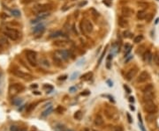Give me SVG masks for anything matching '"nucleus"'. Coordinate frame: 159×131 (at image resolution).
I'll return each instance as SVG.
<instances>
[{"label": "nucleus", "mask_w": 159, "mask_h": 131, "mask_svg": "<svg viewBox=\"0 0 159 131\" xmlns=\"http://www.w3.org/2000/svg\"><path fill=\"white\" fill-rule=\"evenodd\" d=\"M51 9V5L48 4H36L35 6L34 7V12L38 15L42 13H46L49 10Z\"/></svg>", "instance_id": "5"}, {"label": "nucleus", "mask_w": 159, "mask_h": 131, "mask_svg": "<svg viewBox=\"0 0 159 131\" xmlns=\"http://www.w3.org/2000/svg\"><path fill=\"white\" fill-rule=\"evenodd\" d=\"M144 110L149 114H154L157 112V106H156V104L153 101L149 102H145L144 104Z\"/></svg>", "instance_id": "6"}, {"label": "nucleus", "mask_w": 159, "mask_h": 131, "mask_svg": "<svg viewBox=\"0 0 159 131\" xmlns=\"http://www.w3.org/2000/svg\"><path fill=\"white\" fill-rule=\"evenodd\" d=\"M153 19V14L152 13H148V14L146 15V18H145V19H146L147 22H150L151 20H152Z\"/></svg>", "instance_id": "32"}, {"label": "nucleus", "mask_w": 159, "mask_h": 131, "mask_svg": "<svg viewBox=\"0 0 159 131\" xmlns=\"http://www.w3.org/2000/svg\"><path fill=\"white\" fill-rule=\"evenodd\" d=\"M130 109L133 110V111H134V110H135V108H134V106H132V105H131V106H130Z\"/></svg>", "instance_id": "56"}, {"label": "nucleus", "mask_w": 159, "mask_h": 131, "mask_svg": "<svg viewBox=\"0 0 159 131\" xmlns=\"http://www.w3.org/2000/svg\"><path fill=\"white\" fill-rule=\"evenodd\" d=\"M131 49H132V46H130L129 44H125V56L126 57L127 56V55L131 52Z\"/></svg>", "instance_id": "24"}, {"label": "nucleus", "mask_w": 159, "mask_h": 131, "mask_svg": "<svg viewBox=\"0 0 159 131\" xmlns=\"http://www.w3.org/2000/svg\"><path fill=\"white\" fill-rule=\"evenodd\" d=\"M154 98H155V94H154V92L153 91L145 92H143V101L144 102L153 101Z\"/></svg>", "instance_id": "8"}, {"label": "nucleus", "mask_w": 159, "mask_h": 131, "mask_svg": "<svg viewBox=\"0 0 159 131\" xmlns=\"http://www.w3.org/2000/svg\"><path fill=\"white\" fill-rule=\"evenodd\" d=\"M81 26L82 32H83V30H84L87 34H90V33L93 31V25H92L91 22L89 21V20H88V19H86L85 21L81 22Z\"/></svg>", "instance_id": "7"}, {"label": "nucleus", "mask_w": 159, "mask_h": 131, "mask_svg": "<svg viewBox=\"0 0 159 131\" xmlns=\"http://www.w3.org/2000/svg\"><path fill=\"white\" fill-rule=\"evenodd\" d=\"M54 45L55 46H59V47H65L67 45V42H66V40H57V41H55V43H54Z\"/></svg>", "instance_id": "23"}, {"label": "nucleus", "mask_w": 159, "mask_h": 131, "mask_svg": "<svg viewBox=\"0 0 159 131\" xmlns=\"http://www.w3.org/2000/svg\"><path fill=\"white\" fill-rule=\"evenodd\" d=\"M26 57L28 60V64L33 67H35L37 65V59H36V53L33 50L26 51Z\"/></svg>", "instance_id": "3"}, {"label": "nucleus", "mask_w": 159, "mask_h": 131, "mask_svg": "<svg viewBox=\"0 0 159 131\" xmlns=\"http://www.w3.org/2000/svg\"><path fill=\"white\" fill-rule=\"evenodd\" d=\"M83 131H89V129H84V130Z\"/></svg>", "instance_id": "58"}, {"label": "nucleus", "mask_w": 159, "mask_h": 131, "mask_svg": "<svg viewBox=\"0 0 159 131\" xmlns=\"http://www.w3.org/2000/svg\"><path fill=\"white\" fill-rule=\"evenodd\" d=\"M75 90H76V88H75V87H71V88H70V91L72 92H73V91H75Z\"/></svg>", "instance_id": "53"}, {"label": "nucleus", "mask_w": 159, "mask_h": 131, "mask_svg": "<svg viewBox=\"0 0 159 131\" xmlns=\"http://www.w3.org/2000/svg\"><path fill=\"white\" fill-rule=\"evenodd\" d=\"M107 48H108V46L105 47V49H104V51L103 52V54H102V55H101V57L99 58V61H98V64H100L101 63H102V60H103V58H104V55H105V53H106V49H107Z\"/></svg>", "instance_id": "33"}, {"label": "nucleus", "mask_w": 159, "mask_h": 131, "mask_svg": "<svg viewBox=\"0 0 159 131\" xmlns=\"http://www.w3.org/2000/svg\"><path fill=\"white\" fill-rule=\"evenodd\" d=\"M107 83L109 84V86H112V82H110V80H108L107 81Z\"/></svg>", "instance_id": "54"}, {"label": "nucleus", "mask_w": 159, "mask_h": 131, "mask_svg": "<svg viewBox=\"0 0 159 131\" xmlns=\"http://www.w3.org/2000/svg\"><path fill=\"white\" fill-rule=\"evenodd\" d=\"M30 87H31L32 89H34V88H37V87H38V85H36V84H34V85H32Z\"/></svg>", "instance_id": "50"}, {"label": "nucleus", "mask_w": 159, "mask_h": 131, "mask_svg": "<svg viewBox=\"0 0 159 131\" xmlns=\"http://www.w3.org/2000/svg\"><path fill=\"white\" fill-rule=\"evenodd\" d=\"M72 30H73V33H74V34H78V32H77V30L75 29V26H72Z\"/></svg>", "instance_id": "52"}, {"label": "nucleus", "mask_w": 159, "mask_h": 131, "mask_svg": "<svg viewBox=\"0 0 159 131\" xmlns=\"http://www.w3.org/2000/svg\"><path fill=\"white\" fill-rule=\"evenodd\" d=\"M92 76H93V74H92V72H88V73H86V74L82 75V76L81 77V78L82 79V80H89L90 78H92Z\"/></svg>", "instance_id": "21"}, {"label": "nucleus", "mask_w": 159, "mask_h": 131, "mask_svg": "<svg viewBox=\"0 0 159 131\" xmlns=\"http://www.w3.org/2000/svg\"><path fill=\"white\" fill-rule=\"evenodd\" d=\"M124 34V37H128V34H129V32L128 31H125V32L123 33Z\"/></svg>", "instance_id": "49"}, {"label": "nucleus", "mask_w": 159, "mask_h": 131, "mask_svg": "<svg viewBox=\"0 0 159 131\" xmlns=\"http://www.w3.org/2000/svg\"><path fill=\"white\" fill-rule=\"evenodd\" d=\"M152 58H153V56H152V54L150 53V51H146L145 54L143 55V60H144L146 63H148V64H150Z\"/></svg>", "instance_id": "15"}, {"label": "nucleus", "mask_w": 159, "mask_h": 131, "mask_svg": "<svg viewBox=\"0 0 159 131\" xmlns=\"http://www.w3.org/2000/svg\"><path fill=\"white\" fill-rule=\"evenodd\" d=\"M148 78H149V74H148L146 70H143V71L141 72L140 76L138 77L137 82L138 83H144L148 80Z\"/></svg>", "instance_id": "9"}, {"label": "nucleus", "mask_w": 159, "mask_h": 131, "mask_svg": "<svg viewBox=\"0 0 159 131\" xmlns=\"http://www.w3.org/2000/svg\"><path fill=\"white\" fill-rule=\"evenodd\" d=\"M146 15H147L146 12L143 11V10H141V11H139L137 13V18L141 20V19H144L146 18Z\"/></svg>", "instance_id": "20"}, {"label": "nucleus", "mask_w": 159, "mask_h": 131, "mask_svg": "<svg viewBox=\"0 0 159 131\" xmlns=\"http://www.w3.org/2000/svg\"><path fill=\"white\" fill-rule=\"evenodd\" d=\"M129 101L130 102H133V103H134V97H130L129 98Z\"/></svg>", "instance_id": "51"}, {"label": "nucleus", "mask_w": 159, "mask_h": 131, "mask_svg": "<svg viewBox=\"0 0 159 131\" xmlns=\"http://www.w3.org/2000/svg\"><path fill=\"white\" fill-rule=\"evenodd\" d=\"M52 111H53V107H52V106H50L49 108H47L46 110H44V111L42 113L41 116H42V118H45V117H47L48 115H50V114H51V112H52Z\"/></svg>", "instance_id": "17"}, {"label": "nucleus", "mask_w": 159, "mask_h": 131, "mask_svg": "<svg viewBox=\"0 0 159 131\" xmlns=\"http://www.w3.org/2000/svg\"><path fill=\"white\" fill-rule=\"evenodd\" d=\"M40 64L43 68H50V66H51L49 61L47 59H45V58H42V59L40 60Z\"/></svg>", "instance_id": "19"}, {"label": "nucleus", "mask_w": 159, "mask_h": 131, "mask_svg": "<svg viewBox=\"0 0 159 131\" xmlns=\"http://www.w3.org/2000/svg\"><path fill=\"white\" fill-rule=\"evenodd\" d=\"M3 34H4V35L5 37H8L12 40H17L19 38V35H20L19 31H17L14 28H10V27L4 28V31H3Z\"/></svg>", "instance_id": "1"}, {"label": "nucleus", "mask_w": 159, "mask_h": 131, "mask_svg": "<svg viewBox=\"0 0 159 131\" xmlns=\"http://www.w3.org/2000/svg\"><path fill=\"white\" fill-rule=\"evenodd\" d=\"M11 13H12V15L13 16H14V17H20V12L18 11V10H12L11 11Z\"/></svg>", "instance_id": "28"}, {"label": "nucleus", "mask_w": 159, "mask_h": 131, "mask_svg": "<svg viewBox=\"0 0 159 131\" xmlns=\"http://www.w3.org/2000/svg\"><path fill=\"white\" fill-rule=\"evenodd\" d=\"M31 131H35V130H31Z\"/></svg>", "instance_id": "62"}, {"label": "nucleus", "mask_w": 159, "mask_h": 131, "mask_svg": "<svg viewBox=\"0 0 159 131\" xmlns=\"http://www.w3.org/2000/svg\"><path fill=\"white\" fill-rule=\"evenodd\" d=\"M54 130L55 131H67L66 129V127L62 124H57L54 128Z\"/></svg>", "instance_id": "22"}, {"label": "nucleus", "mask_w": 159, "mask_h": 131, "mask_svg": "<svg viewBox=\"0 0 159 131\" xmlns=\"http://www.w3.org/2000/svg\"><path fill=\"white\" fill-rule=\"evenodd\" d=\"M81 117H82V113H81V111H77L74 114V118L76 119V120H81Z\"/></svg>", "instance_id": "29"}, {"label": "nucleus", "mask_w": 159, "mask_h": 131, "mask_svg": "<svg viewBox=\"0 0 159 131\" xmlns=\"http://www.w3.org/2000/svg\"><path fill=\"white\" fill-rule=\"evenodd\" d=\"M94 122H95V126H97V127H100V126H103L104 125V118H103L100 114H97L95 118V120H94Z\"/></svg>", "instance_id": "13"}, {"label": "nucleus", "mask_w": 159, "mask_h": 131, "mask_svg": "<svg viewBox=\"0 0 159 131\" xmlns=\"http://www.w3.org/2000/svg\"><path fill=\"white\" fill-rule=\"evenodd\" d=\"M104 4H105L106 5H107V6H110V4H109V3L106 2V0H104Z\"/></svg>", "instance_id": "55"}, {"label": "nucleus", "mask_w": 159, "mask_h": 131, "mask_svg": "<svg viewBox=\"0 0 159 131\" xmlns=\"http://www.w3.org/2000/svg\"><path fill=\"white\" fill-rule=\"evenodd\" d=\"M35 106V104H30L29 106H28V108H27V112H31L32 109H34Z\"/></svg>", "instance_id": "36"}, {"label": "nucleus", "mask_w": 159, "mask_h": 131, "mask_svg": "<svg viewBox=\"0 0 159 131\" xmlns=\"http://www.w3.org/2000/svg\"><path fill=\"white\" fill-rule=\"evenodd\" d=\"M33 94H35V95H41V92L38 91H34L33 92Z\"/></svg>", "instance_id": "48"}, {"label": "nucleus", "mask_w": 159, "mask_h": 131, "mask_svg": "<svg viewBox=\"0 0 159 131\" xmlns=\"http://www.w3.org/2000/svg\"><path fill=\"white\" fill-rule=\"evenodd\" d=\"M110 60H112V55H111V54H110V55H109L108 57H107V61L110 62Z\"/></svg>", "instance_id": "47"}, {"label": "nucleus", "mask_w": 159, "mask_h": 131, "mask_svg": "<svg viewBox=\"0 0 159 131\" xmlns=\"http://www.w3.org/2000/svg\"><path fill=\"white\" fill-rule=\"evenodd\" d=\"M112 131H124V128L122 126H116L113 128Z\"/></svg>", "instance_id": "34"}, {"label": "nucleus", "mask_w": 159, "mask_h": 131, "mask_svg": "<svg viewBox=\"0 0 159 131\" xmlns=\"http://www.w3.org/2000/svg\"><path fill=\"white\" fill-rule=\"evenodd\" d=\"M153 60H154V63H155L156 65L159 66V55H155L153 57Z\"/></svg>", "instance_id": "31"}, {"label": "nucleus", "mask_w": 159, "mask_h": 131, "mask_svg": "<svg viewBox=\"0 0 159 131\" xmlns=\"http://www.w3.org/2000/svg\"><path fill=\"white\" fill-rule=\"evenodd\" d=\"M118 23H119V26H120V27H125V26H127V21L125 20V19H124L123 17L119 18V21H118Z\"/></svg>", "instance_id": "18"}, {"label": "nucleus", "mask_w": 159, "mask_h": 131, "mask_svg": "<svg viewBox=\"0 0 159 131\" xmlns=\"http://www.w3.org/2000/svg\"><path fill=\"white\" fill-rule=\"evenodd\" d=\"M66 34L63 32V31H57V32L53 33L51 34V38H58V37H66Z\"/></svg>", "instance_id": "16"}, {"label": "nucleus", "mask_w": 159, "mask_h": 131, "mask_svg": "<svg viewBox=\"0 0 159 131\" xmlns=\"http://www.w3.org/2000/svg\"><path fill=\"white\" fill-rule=\"evenodd\" d=\"M78 75H79V73H78V72H74L73 74H72V78H71V79H72V80H73L74 78H75V76L77 77V76H78Z\"/></svg>", "instance_id": "44"}, {"label": "nucleus", "mask_w": 159, "mask_h": 131, "mask_svg": "<svg viewBox=\"0 0 159 131\" xmlns=\"http://www.w3.org/2000/svg\"><path fill=\"white\" fill-rule=\"evenodd\" d=\"M124 88H125V90L127 91V93H130V92H131V89H130L129 87L127 86V85H124Z\"/></svg>", "instance_id": "42"}, {"label": "nucleus", "mask_w": 159, "mask_h": 131, "mask_svg": "<svg viewBox=\"0 0 159 131\" xmlns=\"http://www.w3.org/2000/svg\"><path fill=\"white\" fill-rule=\"evenodd\" d=\"M133 55H127L126 57H125V64H127V63H128V62L130 61V60H132L133 59Z\"/></svg>", "instance_id": "38"}, {"label": "nucleus", "mask_w": 159, "mask_h": 131, "mask_svg": "<svg viewBox=\"0 0 159 131\" xmlns=\"http://www.w3.org/2000/svg\"><path fill=\"white\" fill-rule=\"evenodd\" d=\"M53 60H54V63H55L56 65H57V66L60 67V66L62 65V63H63V62H62L61 60L59 59V58H57V57H56L55 55H54V57H53Z\"/></svg>", "instance_id": "26"}, {"label": "nucleus", "mask_w": 159, "mask_h": 131, "mask_svg": "<svg viewBox=\"0 0 159 131\" xmlns=\"http://www.w3.org/2000/svg\"><path fill=\"white\" fill-rule=\"evenodd\" d=\"M106 67H107V69H110V61H107V64H106Z\"/></svg>", "instance_id": "46"}, {"label": "nucleus", "mask_w": 159, "mask_h": 131, "mask_svg": "<svg viewBox=\"0 0 159 131\" xmlns=\"http://www.w3.org/2000/svg\"><path fill=\"white\" fill-rule=\"evenodd\" d=\"M142 40H143V36H142L141 34H140V35H137L135 38H134V43H140Z\"/></svg>", "instance_id": "27"}, {"label": "nucleus", "mask_w": 159, "mask_h": 131, "mask_svg": "<svg viewBox=\"0 0 159 131\" xmlns=\"http://www.w3.org/2000/svg\"><path fill=\"white\" fill-rule=\"evenodd\" d=\"M153 89H154V87H153L152 84H148V85H147L146 86L143 88V92H145L153 91Z\"/></svg>", "instance_id": "25"}, {"label": "nucleus", "mask_w": 159, "mask_h": 131, "mask_svg": "<svg viewBox=\"0 0 159 131\" xmlns=\"http://www.w3.org/2000/svg\"><path fill=\"white\" fill-rule=\"evenodd\" d=\"M158 21H159V19H157V20H156V24L158 23Z\"/></svg>", "instance_id": "57"}, {"label": "nucleus", "mask_w": 159, "mask_h": 131, "mask_svg": "<svg viewBox=\"0 0 159 131\" xmlns=\"http://www.w3.org/2000/svg\"><path fill=\"white\" fill-rule=\"evenodd\" d=\"M89 93H90V92L89 91H84L83 92H81V95H82V96H86V95H88Z\"/></svg>", "instance_id": "39"}, {"label": "nucleus", "mask_w": 159, "mask_h": 131, "mask_svg": "<svg viewBox=\"0 0 159 131\" xmlns=\"http://www.w3.org/2000/svg\"><path fill=\"white\" fill-rule=\"evenodd\" d=\"M66 78H67V76H66V75H65V76H60L59 78H58V80H65Z\"/></svg>", "instance_id": "41"}, {"label": "nucleus", "mask_w": 159, "mask_h": 131, "mask_svg": "<svg viewBox=\"0 0 159 131\" xmlns=\"http://www.w3.org/2000/svg\"><path fill=\"white\" fill-rule=\"evenodd\" d=\"M10 131H20V129H19V128H18L17 126H14V125H13V126H11Z\"/></svg>", "instance_id": "37"}, {"label": "nucleus", "mask_w": 159, "mask_h": 131, "mask_svg": "<svg viewBox=\"0 0 159 131\" xmlns=\"http://www.w3.org/2000/svg\"><path fill=\"white\" fill-rule=\"evenodd\" d=\"M126 116H127V118H128V121H129V123L133 122V120H132V118H131V116H130V114H126Z\"/></svg>", "instance_id": "43"}, {"label": "nucleus", "mask_w": 159, "mask_h": 131, "mask_svg": "<svg viewBox=\"0 0 159 131\" xmlns=\"http://www.w3.org/2000/svg\"><path fill=\"white\" fill-rule=\"evenodd\" d=\"M67 131H72V130H67Z\"/></svg>", "instance_id": "61"}, {"label": "nucleus", "mask_w": 159, "mask_h": 131, "mask_svg": "<svg viewBox=\"0 0 159 131\" xmlns=\"http://www.w3.org/2000/svg\"><path fill=\"white\" fill-rule=\"evenodd\" d=\"M13 74H14L16 77H18V78H24V79H30V78H32L31 75L24 73V72L20 71V70H14V71H13Z\"/></svg>", "instance_id": "11"}, {"label": "nucleus", "mask_w": 159, "mask_h": 131, "mask_svg": "<svg viewBox=\"0 0 159 131\" xmlns=\"http://www.w3.org/2000/svg\"><path fill=\"white\" fill-rule=\"evenodd\" d=\"M33 0H23L22 1V3H24V4H29V3H31Z\"/></svg>", "instance_id": "45"}, {"label": "nucleus", "mask_w": 159, "mask_h": 131, "mask_svg": "<svg viewBox=\"0 0 159 131\" xmlns=\"http://www.w3.org/2000/svg\"><path fill=\"white\" fill-rule=\"evenodd\" d=\"M22 99H14L13 101V103L14 104L15 106H20L21 105V103H22Z\"/></svg>", "instance_id": "30"}, {"label": "nucleus", "mask_w": 159, "mask_h": 131, "mask_svg": "<svg viewBox=\"0 0 159 131\" xmlns=\"http://www.w3.org/2000/svg\"><path fill=\"white\" fill-rule=\"evenodd\" d=\"M24 90V86L21 84H13L9 86V93L11 96L17 95Z\"/></svg>", "instance_id": "4"}, {"label": "nucleus", "mask_w": 159, "mask_h": 131, "mask_svg": "<svg viewBox=\"0 0 159 131\" xmlns=\"http://www.w3.org/2000/svg\"><path fill=\"white\" fill-rule=\"evenodd\" d=\"M44 30H45L44 26L42 25V24H39V25H37L36 26L34 27V29H33V34L40 35V34H42V33L44 32Z\"/></svg>", "instance_id": "12"}, {"label": "nucleus", "mask_w": 159, "mask_h": 131, "mask_svg": "<svg viewBox=\"0 0 159 131\" xmlns=\"http://www.w3.org/2000/svg\"><path fill=\"white\" fill-rule=\"evenodd\" d=\"M20 131H25V130H24V129H20Z\"/></svg>", "instance_id": "59"}, {"label": "nucleus", "mask_w": 159, "mask_h": 131, "mask_svg": "<svg viewBox=\"0 0 159 131\" xmlns=\"http://www.w3.org/2000/svg\"><path fill=\"white\" fill-rule=\"evenodd\" d=\"M136 73H137V69L136 68H134V69H131L127 71V73L125 74V78H126L127 81L132 80L134 77L136 76Z\"/></svg>", "instance_id": "10"}, {"label": "nucleus", "mask_w": 159, "mask_h": 131, "mask_svg": "<svg viewBox=\"0 0 159 131\" xmlns=\"http://www.w3.org/2000/svg\"><path fill=\"white\" fill-rule=\"evenodd\" d=\"M56 57L59 58L62 62H65V61H67L70 56H72L73 58V55H72L71 51H68V50H65V49H60V50H57L54 54Z\"/></svg>", "instance_id": "2"}, {"label": "nucleus", "mask_w": 159, "mask_h": 131, "mask_svg": "<svg viewBox=\"0 0 159 131\" xmlns=\"http://www.w3.org/2000/svg\"><path fill=\"white\" fill-rule=\"evenodd\" d=\"M88 4V2L87 1H84V2H81V4H79V7H82V6H84V5H86V4Z\"/></svg>", "instance_id": "40"}, {"label": "nucleus", "mask_w": 159, "mask_h": 131, "mask_svg": "<svg viewBox=\"0 0 159 131\" xmlns=\"http://www.w3.org/2000/svg\"><path fill=\"white\" fill-rule=\"evenodd\" d=\"M33 1H38V0H33Z\"/></svg>", "instance_id": "60"}, {"label": "nucleus", "mask_w": 159, "mask_h": 131, "mask_svg": "<svg viewBox=\"0 0 159 131\" xmlns=\"http://www.w3.org/2000/svg\"><path fill=\"white\" fill-rule=\"evenodd\" d=\"M64 110H65V109H64L61 106H58L57 108H56V112H57V114H62V113L64 112Z\"/></svg>", "instance_id": "35"}, {"label": "nucleus", "mask_w": 159, "mask_h": 131, "mask_svg": "<svg viewBox=\"0 0 159 131\" xmlns=\"http://www.w3.org/2000/svg\"><path fill=\"white\" fill-rule=\"evenodd\" d=\"M121 13H122V15H123V16L129 17V16L132 15V13H134V11H132L129 7H123L122 10H121Z\"/></svg>", "instance_id": "14"}]
</instances>
